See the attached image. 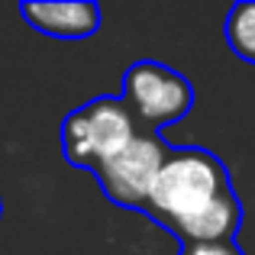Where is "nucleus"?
I'll return each instance as SVG.
<instances>
[{
  "label": "nucleus",
  "instance_id": "obj_1",
  "mask_svg": "<svg viewBox=\"0 0 255 255\" xmlns=\"http://www.w3.org/2000/svg\"><path fill=\"white\" fill-rule=\"evenodd\" d=\"M226 191H233L230 171L210 149H200V145L168 149L152 184L145 217L171 230L174 223L194 217Z\"/></svg>",
  "mask_w": 255,
  "mask_h": 255
},
{
  "label": "nucleus",
  "instance_id": "obj_2",
  "mask_svg": "<svg viewBox=\"0 0 255 255\" xmlns=\"http://www.w3.org/2000/svg\"><path fill=\"white\" fill-rule=\"evenodd\" d=\"M142 132L123 97H94L62 120V155L75 168L97 171Z\"/></svg>",
  "mask_w": 255,
  "mask_h": 255
},
{
  "label": "nucleus",
  "instance_id": "obj_3",
  "mask_svg": "<svg viewBox=\"0 0 255 255\" xmlns=\"http://www.w3.org/2000/svg\"><path fill=\"white\" fill-rule=\"evenodd\" d=\"M123 100L142 129L158 132L187 117L194 107V87L181 71L162 62H136L123 75Z\"/></svg>",
  "mask_w": 255,
  "mask_h": 255
},
{
  "label": "nucleus",
  "instance_id": "obj_4",
  "mask_svg": "<svg viewBox=\"0 0 255 255\" xmlns=\"http://www.w3.org/2000/svg\"><path fill=\"white\" fill-rule=\"evenodd\" d=\"M171 145H165V139L158 132L142 129L120 155L107 158L97 171V184L117 207L145 213L149 207V194L155 184V174L162 168L165 155Z\"/></svg>",
  "mask_w": 255,
  "mask_h": 255
},
{
  "label": "nucleus",
  "instance_id": "obj_5",
  "mask_svg": "<svg viewBox=\"0 0 255 255\" xmlns=\"http://www.w3.org/2000/svg\"><path fill=\"white\" fill-rule=\"evenodd\" d=\"M19 13L36 32L52 39H87L100 29V6L91 0L68 3H19Z\"/></svg>",
  "mask_w": 255,
  "mask_h": 255
},
{
  "label": "nucleus",
  "instance_id": "obj_6",
  "mask_svg": "<svg viewBox=\"0 0 255 255\" xmlns=\"http://www.w3.org/2000/svg\"><path fill=\"white\" fill-rule=\"evenodd\" d=\"M239 223H243V204H239L236 191H226L213 204H207L204 210H197L194 217L174 223L168 233L181 239V246H187V243H226V239H236Z\"/></svg>",
  "mask_w": 255,
  "mask_h": 255
},
{
  "label": "nucleus",
  "instance_id": "obj_7",
  "mask_svg": "<svg viewBox=\"0 0 255 255\" xmlns=\"http://www.w3.org/2000/svg\"><path fill=\"white\" fill-rule=\"evenodd\" d=\"M223 36L243 62L255 65V0H239V3L230 6L226 23H223Z\"/></svg>",
  "mask_w": 255,
  "mask_h": 255
},
{
  "label": "nucleus",
  "instance_id": "obj_8",
  "mask_svg": "<svg viewBox=\"0 0 255 255\" xmlns=\"http://www.w3.org/2000/svg\"><path fill=\"white\" fill-rule=\"evenodd\" d=\"M181 255H243V249L236 246V239H226V243H187L181 246Z\"/></svg>",
  "mask_w": 255,
  "mask_h": 255
},
{
  "label": "nucleus",
  "instance_id": "obj_9",
  "mask_svg": "<svg viewBox=\"0 0 255 255\" xmlns=\"http://www.w3.org/2000/svg\"><path fill=\"white\" fill-rule=\"evenodd\" d=\"M0 213H3V200H0Z\"/></svg>",
  "mask_w": 255,
  "mask_h": 255
}]
</instances>
